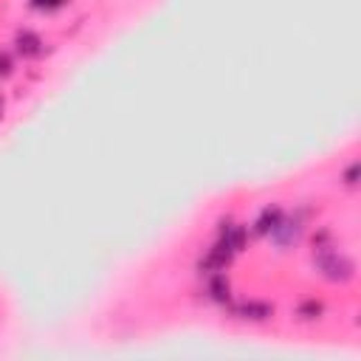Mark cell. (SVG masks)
Masks as SVG:
<instances>
[{"mask_svg": "<svg viewBox=\"0 0 361 361\" xmlns=\"http://www.w3.org/2000/svg\"><path fill=\"white\" fill-rule=\"evenodd\" d=\"M232 257H234V251L223 243V240H218L212 248H209V254L201 260V268L203 271H209V274H214V271H223L229 263H232Z\"/></svg>", "mask_w": 361, "mask_h": 361, "instance_id": "obj_3", "label": "cell"}, {"mask_svg": "<svg viewBox=\"0 0 361 361\" xmlns=\"http://www.w3.org/2000/svg\"><path fill=\"white\" fill-rule=\"evenodd\" d=\"M28 3L37 12H57V9H62L68 3V0H28Z\"/></svg>", "mask_w": 361, "mask_h": 361, "instance_id": "obj_10", "label": "cell"}, {"mask_svg": "<svg viewBox=\"0 0 361 361\" xmlns=\"http://www.w3.org/2000/svg\"><path fill=\"white\" fill-rule=\"evenodd\" d=\"M12 68H15L12 54H9V51H0V80H6V77L12 74Z\"/></svg>", "mask_w": 361, "mask_h": 361, "instance_id": "obj_11", "label": "cell"}, {"mask_svg": "<svg viewBox=\"0 0 361 361\" xmlns=\"http://www.w3.org/2000/svg\"><path fill=\"white\" fill-rule=\"evenodd\" d=\"M3 111H6V99L0 96V116H3Z\"/></svg>", "mask_w": 361, "mask_h": 361, "instance_id": "obj_13", "label": "cell"}, {"mask_svg": "<svg viewBox=\"0 0 361 361\" xmlns=\"http://www.w3.org/2000/svg\"><path fill=\"white\" fill-rule=\"evenodd\" d=\"M209 294H212L214 302H229V297H232V285H229L226 274H221V271L212 274V279H209Z\"/></svg>", "mask_w": 361, "mask_h": 361, "instance_id": "obj_7", "label": "cell"}, {"mask_svg": "<svg viewBox=\"0 0 361 361\" xmlns=\"http://www.w3.org/2000/svg\"><path fill=\"white\" fill-rule=\"evenodd\" d=\"M297 316H299V319H305V322L319 319V316H322V302H316V299H305V302H299Z\"/></svg>", "mask_w": 361, "mask_h": 361, "instance_id": "obj_9", "label": "cell"}, {"mask_svg": "<svg viewBox=\"0 0 361 361\" xmlns=\"http://www.w3.org/2000/svg\"><path fill=\"white\" fill-rule=\"evenodd\" d=\"M15 46H17V51H20L23 57H37V54H43V40H40V34H34V31H28V28L17 31Z\"/></svg>", "mask_w": 361, "mask_h": 361, "instance_id": "obj_4", "label": "cell"}, {"mask_svg": "<svg viewBox=\"0 0 361 361\" xmlns=\"http://www.w3.org/2000/svg\"><path fill=\"white\" fill-rule=\"evenodd\" d=\"M221 240L232 248V251H243L246 240H248V229L246 226H223L221 229Z\"/></svg>", "mask_w": 361, "mask_h": 361, "instance_id": "obj_8", "label": "cell"}, {"mask_svg": "<svg viewBox=\"0 0 361 361\" xmlns=\"http://www.w3.org/2000/svg\"><path fill=\"white\" fill-rule=\"evenodd\" d=\"M237 313H240L243 319H251V322H266V319L274 316V305L260 302V299H248V302H243V305L237 308Z\"/></svg>", "mask_w": 361, "mask_h": 361, "instance_id": "obj_6", "label": "cell"}, {"mask_svg": "<svg viewBox=\"0 0 361 361\" xmlns=\"http://www.w3.org/2000/svg\"><path fill=\"white\" fill-rule=\"evenodd\" d=\"M277 246H294L299 237H302V218H285V214H282V221L277 223V229L268 234Z\"/></svg>", "mask_w": 361, "mask_h": 361, "instance_id": "obj_2", "label": "cell"}, {"mask_svg": "<svg viewBox=\"0 0 361 361\" xmlns=\"http://www.w3.org/2000/svg\"><path fill=\"white\" fill-rule=\"evenodd\" d=\"M279 221H282V209H279L277 203H271V206H266V209L260 212V218L254 221V232L263 234V237H268V234L277 229Z\"/></svg>", "mask_w": 361, "mask_h": 361, "instance_id": "obj_5", "label": "cell"}, {"mask_svg": "<svg viewBox=\"0 0 361 361\" xmlns=\"http://www.w3.org/2000/svg\"><path fill=\"white\" fill-rule=\"evenodd\" d=\"M358 169H361L358 161H353V164L344 169V184H347V187H355V184H358Z\"/></svg>", "mask_w": 361, "mask_h": 361, "instance_id": "obj_12", "label": "cell"}, {"mask_svg": "<svg viewBox=\"0 0 361 361\" xmlns=\"http://www.w3.org/2000/svg\"><path fill=\"white\" fill-rule=\"evenodd\" d=\"M313 260L322 277L331 282H350L355 277V263L347 254H342V251H333V248L319 251V254H313Z\"/></svg>", "mask_w": 361, "mask_h": 361, "instance_id": "obj_1", "label": "cell"}]
</instances>
